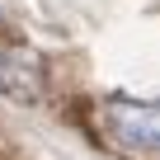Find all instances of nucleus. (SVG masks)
I'll return each mask as SVG.
<instances>
[{
    "label": "nucleus",
    "mask_w": 160,
    "mask_h": 160,
    "mask_svg": "<svg viewBox=\"0 0 160 160\" xmlns=\"http://www.w3.org/2000/svg\"><path fill=\"white\" fill-rule=\"evenodd\" d=\"M104 118H108V132H113L118 146L141 151V155H151L160 146V113H155V104H146V99H108Z\"/></svg>",
    "instance_id": "nucleus-1"
},
{
    "label": "nucleus",
    "mask_w": 160,
    "mask_h": 160,
    "mask_svg": "<svg viewBox=\"0 0 160 160\" xmlns=\"http://www.w3.org/2000/svg\"><path fill=\"white\" fill-rule=\"evenodd\" d=\"M47 90V71H42V57L24 42L14 47H0V94L14 99V104H38Z\"/></svg>",
    "instance_id": "nucleus-2"
}]
</instances>
